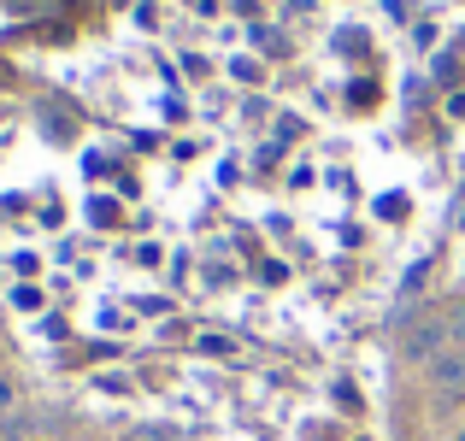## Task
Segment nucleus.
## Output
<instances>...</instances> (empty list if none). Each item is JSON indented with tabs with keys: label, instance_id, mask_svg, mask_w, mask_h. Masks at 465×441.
<instances>
[{
	"label": "nucleus",
	"instance_id": "obj_2",
	"mask_svg": "<svg viewBox=\"0 0 465 441\" xmlns=\"http://www.w3.org/2000/svg\"><path fill=\"white\" fill-rule=\"evenodd\" d=\"M448 341H454V336H448V324H419L407 336V359H424V365H430L436 353H448Z\"/></svg>",
	"mask_w": 465,
	"mask_h": 441
},
{
	"label": "nucleus",
	"instance_id": "obj_3",
	"mask_svg": "<svg viewBox=\"0 0 465 441\" xmlns=\"http://www.w3.org/2000/svg\"><path fill=\"white\" fill-rule=\"evenodd\" d=\"M448 336H454V348H465V300L454 306V318H448Z\"/></svg>",
	"mask_w": 465,
	"mask_h": 441
},
{
	"label": "nucleus",
	"instance_id": "obj_5",
	"mask_svg": "<svg viewBox=\"0 0 465 441\" xmlns=\"http://www.w3.org/2000/svg\"><path fill=\"white\" fill-rule=\"evenodd\" d=\"M12 400H18V395H12V383L0 377V412H12Z\"/></svg>",
	"mask_w": 465,
	"mask_h": 441
},
{
	"label": "nucleus",
	"instance_id": "obj_1",
	"mask_svg": "<svg viewBox=\"0 0 465 441\" xmlns=\"http://www.w3.org/2000/svg\"><path fill=\"white\" fill-rule=\"evenodd\" d=\"M430 383L442 388V395H465V348H448L430 359Z\"/></svg>",
	"mask_w": 465,
	"mask_h": 441
},
{
	"label": "nucleus",
	"instance_id": "obj_7",
	"mask_svg": "<svg viewBox=\"0 0 465 441\" xmlns=\"http://www.w3.org/2000/svg\"><path fill=\"white\" fill-rule=\"evenodd\" d=\"M460 441H465V436H460Z\"/></svg>",
	"mask_w": 465,
	"mask_h": 441
},
{
	"label": "nucleus",
	"instance_id": "obj_4",
	"mask_svg": "<svg viewBox=\"0 0 465 441\" xmlns=\"http://www.w3.org/2000/svg\"><path fill=\"white\" fill-rule=\"evenodd\" d=\"M230 77H242V83H260V65H253V59H236V65H230Z\"/></svg>",
	"mask_w": 465,
	"mask_h": 441
},
{
	"label": "nucleus",
	"instance_id": "obj_6",
	"mask_svg": "<svg viewBox=\"0 0 465 441\" xmlns=\"http://www.w3.org/2000/svg\"><path fill=\"white\" fill-rule=\"evenodd\" d=\"M0 441H24V430H18V424H6V436H0Z\"/></svg>",
	"mask_w": 465,
	"mask_h": 441
}]
</instances>
